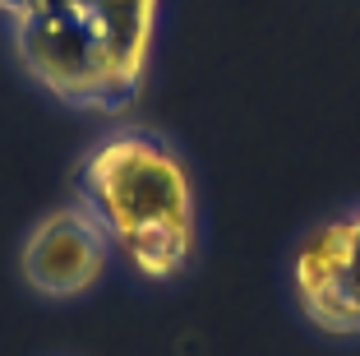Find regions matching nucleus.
<instances>
[{
  "label": "nucleus",
  "mask_w": 360,
  "mask_h": 356,
  "mask_svg": "<svg viewBox=\"0 0 360 356\" xmlns=\"http://www.w3.org/2000/svg\"><path fill=\"white\" fill-rule=\"evenodd\" d=\"M19 10H23V0H0V19H5V23H10Z\"/></svg>",
  "instance_id": "obj_5"
},
{
  "label": "nucleus",
  "mask_w": 360,
  "mask_h": 356,
  "mask_svg": "<svg viewBox=\"0 0 360 356\" xmlns=\"http://www.w3.org/2000/svg\"><path fill=\"white\" fill-rule=\"evenodd\" d=\"M65 180L139 283L176 287L190 278L203 250L199 185L167 130L120 116L79 148Z\"/></svg>",
  "instance_id": "obj_1"
},
{
  "label": "nucleus",
  "mask_w": 360,
  "mask_h": 356,
  "mask_svg": "<svg viewBox=\"0 0 360 356\" xmlns=\"http://www.w3.org/2000/svg\"><path fill=\"white\" fill-rule=\"evenodd\" d=\"M111 264L116 254L106 245L102 227L70 195L65 204H51L19 241V283L51 305H75L93 296Z\"/></svg>",
  "instance_id": "obj_4"
},
{
  "label": "nucleus",
  "mask_w": 360,
  "mask_h": 356,
  "mask_svg": "<svg viewBox=\"0 0 360 356\" xmlns=\"http://www.w3.org/2000/svg\"><path fill=\"white\" fill-rule=\"evenodd\" d=\"M162 10L167 0H23L10 56L46 102L120 121L148 88Z\"/></svg>",
  "instance_id": "obj_2"
},
{
  "label": "nucleus",
  "mask_w": 360,
  "mask_h": 356,
  "mask_svg": "<svg viewBox=\"0 0 360 356\" xmlns=\"http://www.w3.org/2000/svg\"><path fill=\"white\" fill-rule=\"evenodd\" d=\"M286 301L333 343L360 338V200L314 218L286 250Z\"/></svg>",
  "instance_id": "obj_3"
}]
</instances>
